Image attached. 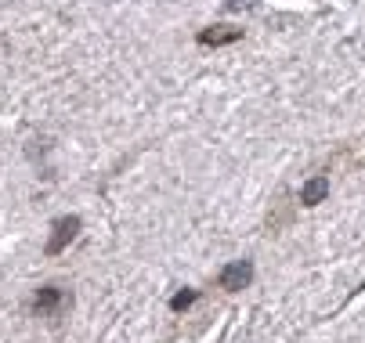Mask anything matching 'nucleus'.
<instances>
[{
	"instance_id": "20e7f679",
	"label": "nucleus",
	"mask_w": 365,
	"mask_h": 343,
	"mask_svg": "<svg viewBox=\"0 0 365 343\" xmlns=\"http://www.w3.org/2000/svg\"><path fill=\"white\" fill-rule=\"evenodd\" d=\"M325 195H329V177H311V181L300 188V203H304V206H318Z\"/></svg>"
},
{
	"instance_id": "39448f33",
	"label": "nucleus",
	"mask_w": 365,
	"mask_h": 343,
	"mask_svg": "<svg viewBox=\"0 0 365 343\" xmlns=\"http://www.w3.org/2000/svg\"><path fill=\"white\" fill-rule=\"evenodd\" d=\"M228 40H239V29L214 25V29H206V33H199V44H228Z\"/></svg>"
},
{
	"instance_id": "0eeeda50",
	"label": "nucleus",
	"mask_w": 365,
	"mask_h": 343,
	"mask_svg": "<svg viewBox=\"0 0 365 343\" xmlns=\"http://www.w3.org/2000/svg\"><path fill=\"white\" fill-rule=\"evenodd\" d=\"M253 4H257V0H228L225 8H228V11H242V8H253Z\"/></svg>"
},
{
	"instance_id": "f03ea898",
	"label": "nucleus",
	"mask_w": 365,
	"mask_h": 343,
	"mask_svg": "<svg viewBox=\"0 0 365 343\" xmlns=\"http://www.w3.org/2000/svg\"><path fill=\"white\" fill-rule=\"evenodd\" d=\"M250 282H253V264H250V260H232V264L221 271V289H228V293L246 289Z\"/></svg>"
},
{
	"instance_id": "7ed1b4c3",
	"label": "nucleus",
	"mask_w": 365,
	"mask_h": 343,
	"mask_svg": "<svg viewBox=\"0 0 365 343\" xmlns=\"http://www.w3.org/2000/svg\"><path fill=\"white\" fill-rule=\"evenodd\" d=\"M66 303V289L62 286H44L37 296H33V311L37 315H58V307Z\"/></svg>"
},
{
	"instance_id": "423d86ee",
	"label": "nucleus",
	"mask_w": 365,
	"mask_h": 343,
	"mask_svg": "<svg viewBox=\"0 0 365 343\" xmlns=\"http://www.w3.org/2000/svg\"><path fill=\"white\" fill-rule=\"evenodd\" d=\"M196 296H199L196 289H185V293H177V296L170 300V311H185V307H192V303H196Z\"/></svg>"
},
{
	"instance_id": "f257e3e1",
	"label": "nucleus",
	"mask_w": 365,
	"mask_h": 343,
	"mask_svg": "<svg viewBox=\"0 0 365 343\" xmlns=\"http://www.w3.org/2000/svg\"><path fill=\"white\" fill-rule=\"evenodd\" d=\"M80 235V217H58L51 224V239H47V257H58L66 253L69 242Z\"/></svg>"
}]
</instances>
